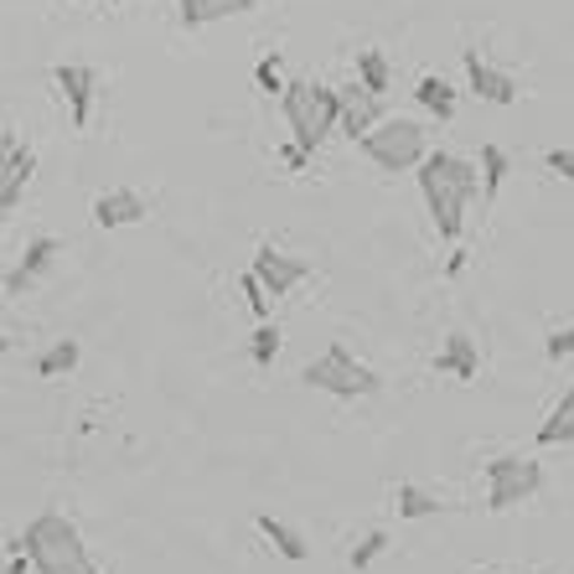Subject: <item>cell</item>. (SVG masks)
<instances>
[{"instance_id": "f546056e", "label": "cell", "mask_w": 574, "mask_h": 574, "mask_svg": "<svg viewBox=\"0 0 574 574\" xmlns=\"http://www.w3.org/2000/svg\"><path fill=\"white\" fill-rule=\"evenodd\" d=\"M26 564H32V554H26L21 543H11V559H6V574H26Z\"/></svg>"}, {"instance_id": "f1b7e54d", "label": "cell", "mask_w": 574, "mask_h": 574, "mask_svg": "<svg viewBox=\"0 0 574 574\" xmlns=\"http://www.w3.org/2000/svg\"><path fill=\"white\" fill-rule=\"evenodd\" d=\"M280 161H285L290 171H305V161H311V151H301V145H295V140H290L285 151H280Z\"/></svg>"}, {"instance_id": "484cf974", "label": "cell", "mask_w": 574, "mask_h": 574, "mask_svg": "<svg viewBox=\"0 0 574 574\" xmlns=\"http://www.w3.org/2000/svg\"><path fill=\"white\" fill-rule=\"evenodd\" d=\"M238 285H243V295H249V311H253V316H259V322H270V290H264V280L249 270L243 280H238Z\"/></svg>"}, {"instance_id": "7c38bea8", "label": "cell", "mask_w": 574, "mask_h": 574, "mask_svg": "<svg viewBox=\"0 0 574 574\" xmlns=\"http://www.w3.org/2000/svg\"><path fill=\"white\" fill-rule=\"evenodd\" d=\"M466 84H472L476 99H487V104H512V99H518V84H512V73L481 63V52H472V47H466Z\"/></svg>"}, {"instance_id": "8fae6325", "label": "cell", "mask_w": 574, "mask_h": 574, "mask_svg": "<svg viewBox=\"0 0 574 574\" xmlns=\"http://www.w3.org/2000/svg\"><path fill=\"white\" fill-rule=\"evenodd\" d=\"M36 171V155L21 145L17 136H6V176H0V213H17L21 192H26V182H32Z\"/></svg>"}, {"instance_id": "52a82bcc", "label": "cell", "mask_w": 574, "mask_h": 574, "mask_svg": "<svg viewBox=\"0 0 574 574\" xmlns=\"http://www.w3.org/2000/svg\"><path fill=\"white\" fill-rule=\"evenodd\" d=\"M249 270L264 280V290H270V295H290V290H295L305 274H311V264H305V259H295V253H280L274 243H259V249H253Z\"/></svg>"}, {"instance_id": "9a60e30c", "label": "cell", "mask_w": 574, "mask_h": 574, "mask_svg": "<svg viewBox=\"0 0 574 574\" xmlns=\"http://www.w3.org/2000/svg\"><path fill=\"white\" fill-rule=\"evenodd\" d=\"M243 11H253V0H176V17H182L186 32H203L213 21L243 17Z\"/></svg>"}, {"instance_id": "277c9868", "label": "cell", "mask_w": 574, "mask_h": 574, "mask_svg": "<svg viewBox=\"0 0 574 574\" xmlns=\"http://www.w3.org/2000/svg\"><path fill=\"white\" fill-rule=\"evenodd\" d=\"M301 378H305V389H322V393H332V399H368V393L383 389V378L372 368H362L342 342H332L322 357H311Z\"/></svg>"}, {"instance_id": "d6a6232c", "label": "cell", "mask_w": 574, "mask_h": 574, "mask_svg": "<svg viewBox=\"0 0 574 574\" xmlns=\"http://www.w3.org/2000/svg\"><path fill=\"white\" fill-rule=\"evenodd\" d=\"M78 6H88V0H78Z\"/></svg>"}, {"instance_id": "83f0119b", "label": "cell", "mask_w": 574, "mask_h": 574, "mask_svg": "<svg viewBox=\"0 0 574 574\" xmlns=\"http://www.w3.org/2000/svg\"><path fill=\"white\" fill-rule=\"evenodd\" d=\"M543 166L554 171V176H564V182H574V145H564V151H549V155H543Z\"/></svg>"}, {"instance_id": "2e32d148", "label": "cell", "mask_w": 574, "mask_h": 574, "mask_svg": "<svg viewBox=\"0 0 574 574\" xmlns=\"http://www.w3.org/2000/svg\"><path fill=\"white\" fill-rule=\"evenodd\" d=\"M539 445H543V451H554V445H574V383L564 389V399L549 409V420L539 424Z\"/></svg>"}, {"instance_id": "44dd1931", "label": "cell", "mask_w": 574, "mask_h": 574, "mask_svg": "<svg viewBox=\"0 0 574 574\" xmlns=\"http://www.w3.org/2000/svg\"><path fill=\"white\" fill-rule=\"evenodd\" d=\"M78 357H84V347L73 337H63V342H52L47 353L36 357V378H63V372H73L78 368Z\"/></svg>"}, {"instance_id": "5b68a950", "label": "cell", "mask_w": 574, "mask_h": 574, "mask_svg": "<svg viewBox=\"0 0 574 574\" xmlns=\"http://www.w3.org/2000/svg\"><path fill=\"white\" fill-rule=\"evenodd\" d=\"M357 151L383 171H420V161L430 155L424 151V124H414V119H378L368 136L357 140Z\"/></svg>"}, {"instance_id": "30bf717a", "label": "cell", "mask_w": 574, "mask_h": 574, "mask_svg": "<svg viewBox=\"0 0 574 574\" xmlns=\"http://www.w3.org/2000/svg\"><path fill=\"white\" fill-rule=\"evenodd\" d=\"M378 119H383V104H378V94H368V88L362 84H353V88H342V136L353 140H362L372 130V124H378Z\"/></svg>"}, {"instance_id": "7a4b0ae2", "label": "cell", "mask_w": 574, "mask_h": 574, "mask_svg": "<svg viewBox=\"0 0 574 574\" xmlns=\"http://www.w3.org/2000/svg\"><path fill=\"white\" fill-rule=\"evenodd\" d=\"M17 543L32 554L36 574H99V564L88 559L84 533H78L63 512H36Z\"/></svg>"}, {"instance_id": "603a6c76", "label": "cell", "mask_w": 574, "mask_h": 574, "mask_svg": "<svg viewBox=\"0 0 574 574\" xmlns=\"http://www.w3.org/2000/svg\"><path fill=\"white\" fill-rule=\"evenodd\" d=\"M249 357H253V368L259 372H270L274 357H280V326L259 322V332H253V342H249Z\"/></svg>"}, {"instance_id": "8992f818", "label": "cell", "mask_w": 574, "mask_h": 574, "mask_svg": "<svg viewBox=\"0 0 574 574\" xmlns=\"http://www.w3.org/2000/svg\"><path fill=\"white\" fill-rule=\"evenodd\" d=\"M481 476H487V507L491 512H507V507L528 502L533 491L543 487V466L528 456H497L481 466Z\"/></svg>"}, {"instance_id": "5bb4252c", "label": "cell", "mask_w": 574, "mask_h": 574, "mask_svg": "<svg viewBox=\"0 0 574 574\" xmlns=\"http://www.w3.org/2000/svg\"><path fill=\"white\" fill-rule=\"evenodd\" d=\"M476 368H481V353H476V342L466 332H451L445 347L435 353V372L440 378H456V383H472Z\"/></svg>"}, {"instance_id": "ffe728a7", "label": "cell", "mask_w": 574, "mask_h": 574, "mask_svg": "<svg viewBox=\"0 0 574 574\" xmlns=\"http://www.w3.org/2000/svg\"><path fill=\"white\" fill-rule=\"evenodd\" d=\"M414 99H420L435 119H451V115H456V88L445 84V78H435V73H424L420 84H414Z\"/></svg>"}, {"instance_id": "4fadbf2b", "label": "cell", "mask_w": 574, "mask_h": 574, "mask_svg": "<svg viewBox=\"0 0 574 574\" xmlns=\"http://www.w3.org/2000/svg\"><path fill=\"white\" fill-rule=\"evenodd\" d=\"M57 253H63V243H57V238H47V234L32 238V243L21 249V264H17L11 274H6V295H21V290H26V285L36 280V274H47Z\"/></svg>"}, {"instance_id": "ba28073f", "label": "cell", "mask_w": 574, "mask_h": 574, "mask_svg": "<svg viewBox=\"0 0 574 574\" xmlns=\"http://www.w3.org/2000/svg\"><path fill=\"white\" fill-rule=\"evenodd\" d=\"M52 84L63 88V99H68V115H73V124L84 130L88 124V109H94V68H84V63H57L52 68Z\"/></svg>"}, {"instance_id": "4dcf8cb0", "label": "cell", "mask_w": 574, "mask_h": 574, "mask_svg": "<svg viewBox=\"0 0 574 574\" xmlns=\"http://www.w3.org/2000/svg\"><path fill=\"white\" fill-rule=\"evenodd\" d=\"M461 270H466V249H456L451 253V264H445V274H461Z\"/></svg>"}, {"instance_id": "d4e9b609", "label": "cell", "mask_w": 574, "mask_h": 574, "mask_svg": "<svg viewBox=\"0 0 574 574\" xmlns=\"http://www.w3.org/2000/svg\"><path fill=\"white\" fill-rule=\"evenodd\" d=\"M253 84H259V94H285V78H280V57H274V52H264V57H259V68H253Z\"/></svg>"}, {"instance_id": "d6986e66", "label": "cell", "mask_w": 574, "mask_h": 574, "mask_svg": "<svg viewBox=\"0 0 574 574\" xmlns=\"http://www.w3.org/2000/svg\"><path fill=\"white\" fill-rule=\"evenodd\" d=\"M357 84L368 88V94H378V99L389 94L393 68H389V57H383L378 47H362V52H357Z\"/></svg>"}, {"instance_id": "6da1fadb", "label": "cell", "mask_w": 574, "mask_h": 574, "mask_svg": "<svg viewBox=\"0 0 574 574\" xmlns=\"http://www.w3.org/2000/svg\"><path fill=\"white\" fill-rule=\"evenodd\" d=\"M420 192H424V207H430L440 238L456 243L461 228H466V207L481 192V171L451 151H430L420 161Z\"/></svg>"}, {"instance_id": "7402d4cb", "label": "cell", "mask_w": 574, "mask_h": 574, "mask_svg": "<svg viewBox=\"0 0 574 574\" xmlns=\"http://www.w3.org/2000/svg\"><path fill=\"white\" fill-rule=\"evenodd\" d=\"M507 171H512V161H507L502 145H481V192H487V197H497V192H502Z\"/></svg>"}, {"instance_id": "e0dca14e", "label": "cell", "mask_w": 574, "mask_h": 574, "mask_svg": "<svg viewBox=\"0 0 574 574\" xmlns=\"http://www.w3.org/2000/svg\"><path fill=\"white\" fill-rule=\"evenodd\" d=\"M253 523H259V533H264V539L274 543V554H285L290 564H301V559L311 554V543H305L301 533H295V528L285 523V518H274V512H259Z\"/></svg>"}, {"instance_id": "1f68e13d", "label": "cell", "mask_w": 574, "mask_h": 574, "mask_svg": "<svg viewBox=\"0 0 574 574\" xmlns=\"http://www.w3.org/2000/svg\"><path fill=\"white\" fill-rule=\"evenodd\" d=\"M109 6H119V0H109Z\"/></svg>"}, {"instance_id": "9c48e42d", "label": "cell", "mask_w": 574, "mask_h": 574, "mask_svg": "<svg viewBox=\"0 0 574 574\" xmlns=\"http://www.w3.org/2000/svg\"><path fill=\"white\" fill-rule=\"evenodd\" d=\"M88 213H94L99 228H130V223H140L151 213V203H145L140 192H130V186H115V192H99Z\"/></svg>"}, {"instance_id": "3957f363", "label": "cell", "mask_w": 574, "mask_h": 574, "mask_svg": "<svg viewBox=\"0 0 574 574\" xmlns=\"http://www.w3.org/2000/svg\"><path fill=\"white\" fill-rule=\"evenodd\" d=\"M280 109H285L290 140L311 155L322 151L326 136L342 124V94L337 88H322V84H290L280 94Z\"/></svg>"}, {"instance_id": "cb8c5ba5", "label": "cell", "mask_w": 574, "mask_h": 574, "mask_svg": "<svg viewBox=\"0 0 574 574\" xmlns=\"http://www.w3.org/2000/svg\"><path fill=\"white\" fill-rule=\"evenodd\" d=\"M389 533H383V528H372V533H368V539H362V543H357V549H353V570L357 574H368L372 570V564H378V559H383V554H389Z\"/></svg>"}, {"instance_id": "4316f807", "label": "cell", "mask_w": 574, "mask_h": 574, "mask_svg": "<svg viewBox=\"0 0 574 574\" xmlns=\"http://www.w3.org/2000/svg\"><path fill=\"white\" fill-rule=\"evenodd\" d=\"M543 353H549V362H564V357L574 353V322H570V326H559L554 337L543 342Z\"/></svg>"}, {"instance_id": "ac0fdd59", "label": "cell", "mask_w": 574, "mask_h": 574, "mask_svg": "<svg viewBox=\"0 0 574 574\" xmlns=\"http://www.w3.org/2000/svg\"><path fill=\"white\" fill-rule=\"evenodd\" d=\"M393 507H399V518H440V512H445V502H440L435 491L414 487V481H399V491H393Z\"/></svg>"}]
</instances>
